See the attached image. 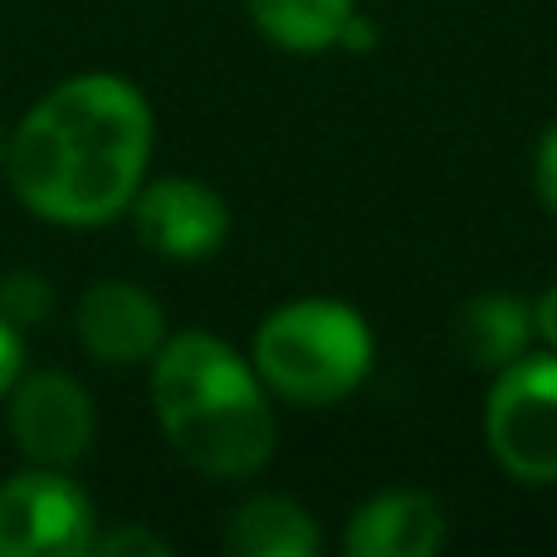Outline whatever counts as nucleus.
Returning <instances> with one entry per match:
<instances>
[{
    "instance_id": "f8f14e48",
    "label": "nucleus",
    "mask_w": 557,
    "mask_h": 557,
    "mask_svg": "<svg viewBox=\"0 0 557 557\" xmlns=\"http://www.w3.org/2000/svg\"><path fill=\"white\" fill-rule=\"evenodd\" d=\"M245 5L270 45L288 54H323V49H337V35L357 0H245Z\"/></svg>"
},
{
    "instance_id": "4468645a",
    "label": "nucleus",
    "mask_w": 557,
    "mask_h": 557,
    "mask_svg": "<svg viewBox=\"0 0 557 557\" xmlns=\"http://www.w3.org/2000/svg\"><path fill=\"white\" fill-rule=\"evenodd\" d=\"M88 553H108V557L147 553V557H166L172 548H166L157 533H147V529H117V533H108V539H94V548H88Z\"/></svg>"
},
{
    "instance_id": "6e6552de",
    "label": "nucleus",
    "mask_w": 557,
    "mask_h": 557,
    "mask_svg": "<svg viewBox=\"0 0 557 557\" xmlns=\"http://www.w3.org/2000/svg\"><path fill=\"white\" fill-rule=\"evenodd\" d=\"M78 337L108 367L152 362L166 343V313L147 288L103 278V284L84 288V298H78Z\"/></svg>"
},
{
    "instance_id": "39448f33",
    "label": "nucleus",
    "mask_w": 557,
    "mask_h": 557,
    "mask_svg": "<svg viewBox=\"0 0 557 557\" xmlns=\"http://www.w3.org/2000/svg\"><path fill=\"white\" fill-rule=\"evenodd\" d=\"M94 539V504L69 474L39 465L0 484V557H84Z\"/></svg>"
},
{
    "instance_id": "f03ea898",
    "label": "nucleus",
    "mask_w": 557,
    "mask_h": 557,
    "mask_svg": "<svg viewBox=\"0 0 557 557\" xmlns=\"http://www.w3.org/2000/svg\"><path fill=\"white\" fill-rule=\"evenodd\" d=\"M152 406L172 450L211 480H245L274 455L270 386L211 333H176L152 357Z\"/></svg>"
},
{
    "instance_id": "423d86ee",
    "label": "nucleus",
    "mask_w": 557,
    "mask_h": 557,
    "mask_svg": "<svg viewBox=\"0 0 557 557\" xmlns=\"http://www.w3.org/2000/svg\"><path fill=\"white\" fill-rule=\"evenodd\" d=\"M137 235L166 260H206L231 235V206L221 191L191 176H162L133 196Z\"/></svg>"
},
{
    "instance_id": "9b49d317",
    "label": "nucleus",
    "mask_w": 557,
    "mask_h": 557,
    "mask_svg": "<svg viewBox=\"0 0 557 557\" xmlns=\"http://www.w3.org/2000/svg\"><path fill=\"white\" fill-rule=\"evenodd\" d=\"M318 523L304 504L284 494H260L240 504L225 529V548L235 557H313L318 553Z\"/></svg>"
},
{
    "instance_id": "0eeeda50",
    "label": "nucleus",
    "mask_w": 557,
    "mask_h": 557,
    "mask_svg": "<svg viewBox=\"0 0 557 557\" xmlns=\"http://www.w3.org/2000/svg\"><path fill=\"white\" fill-rule=\"evenodd\" d=\"M10 435H15L25 460L45 465V470H64L94 445V406L78 382L59 372H35L15 382Z\"/></svg>"
},
{
    "instance_id": "f257e3e1",
    "label": "nucleus",
    "mask_w": 557,
    "mask_h": 557,
    "mask_svg": "<svg viewBox=\"0 0 557 557\" xmlns=\"http://www.w3.org/2000/svg\"><path fill=\"white\" fill-rule=\"evenodd\" d=\"M152 157V108L117 74L49 88L10 143V182L54 225H103L133 206Z\"/></svg>"
},
{
    "instance_id": "7ed1b4c3",
    "label": "nucleus",
    "mask_w": 557,
    "mask_h": 557,
    "mask_svg": "<svg viewBox=\"0 0 557 557\" xmlns=\"http://www.w3.org/2000/svg\"><path fill=\"white\" fill-rule=\"evenodd\" d=\"M376 337L343 298L278 304L255 333V372L294 406H337L372 376Z\"/></svg>"
},
{
    "instance_id": "ddd939ff",
    "label": "nucleus",
    "mask_w": 557,
    "mask_h": 557,
    "mask_svg": "<svg viewBox=\"0 0 557 557\" xmlns=\"http://www.w3.org/2000/svg\"><path fill=\"white\" fill-rule=\"evenodd\" d=\"M49 308H54V294L39 274H10L0 284V318L10 327H39L49 318Z\"/></svg>"
},
{
    "instance_id": "20e7f679",
    "label": "nucleus",
    "mask_w": 557,
    "mask_h": 557,
    "mask_svg": "<svg viewBox=\"0 0 557 557\" xmlns=\"http://www.w3.org/2000/svg\"><path fill=\"white\" fill-rule=\"evenodd\" d=\"M484 441L523 484H557V352H523L494 372Z\"/></svg>"
},
{
    "instance_id": "f3484780",
    "label": "nucleus",
    "mask_w": 557,
    "mask_h": 557,
    "mask_svg": "<svg viewBox=\"0 0 557 557\" xmlns=\"http://www.w3.org/2000/svg\"><path fill=\"white\" fill-rule=\"evenodd\" d=\"M376 20L372 15H362V10H352L347 15V25H343V35H337V49H347V54H372L376 49Z\"/></svg>"
},
{
    "instance_id": "dca6fc26",
    "label": "nucleus",
    "mask_w": 557,
    "mask_h": 557,
    "mask_svg": "<svg viewBox=\"0 0 557 557\" xmlns=\"http://www.w3.org/2000/svg\"><path fill=\"white\" fill-rule=\"evenodd\" d=\"M20 362H25V343H20V327H10L0 318V396L20 382Z\"/></svg>"
},
{
    "instance_id": "1a4fd4ad",
    "label": "nucleus",
    "mask_w": 557,
    "mask_h": 557,
    "mask_svg": "<svg viewBox=\"0 0 557 557\" xmlns=\"http://www.w3.org/2000/svg\"><path fill=\"white\" fill-rule=\"evenodd\" d=\"M445 543V509L431 494L392 490L357 504L347 519V557H431Z\"/></svg>"
},
{
    "instance_id": "9d476101",
    "label": "nucleus",
    "mask_w": 557,
    "mask_h": 557,
    "mask_svg": "<svg viewBox=\"0 0 557 557\" xmlns=\"http://www.w3.org/2000/svg\"><path fill=\"white\" fill-rule=\"evenodd\" d=\"M533 337H539L533 304L513 294H480L455 318V347L480 372H504L509 362H519Z\"/></svg>"
},
{
    "instance_id": "a211bd4d",
    "label": "nucleus",
    "mask_w": 557,
    "mask_h": 557,
    "mask_svg": "<svg viewBox=\"0 0 557 557\" xmlns=\"http://www.w3.org/2000/svg\"><path fill=\"white\" fill-rule=\"evenodd\" d=\"M533 323H539V337L557 352V278L548 284V294L533 304Z\"/></svg>"
},
{
    "instance_id": "2eb2a0df",
    "label": "nucleus",
    "mask_w": 557,
    "mask_h": 557,
    "mask_svg": "<svg viewBox=\"0 0 557 557\" xmlns=\"http://www.w3.org/2000/svg\"><path fill=\"white\" fill-rule=\"evenodd\" d=\"M533 186H539L543 206L557 215V123L539 137V152H533Z\"/></svg>"
}]
</instances>
